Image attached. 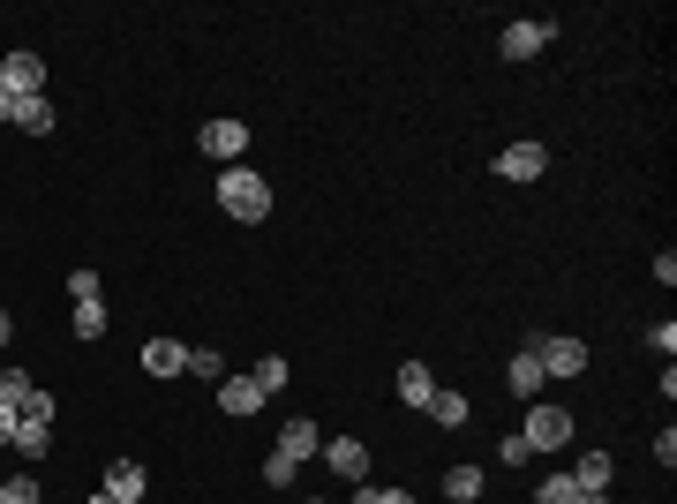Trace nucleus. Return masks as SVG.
<instances>
[{
    "instance_id": "aec40b11",
    "label": "nucleus",
    "mask_w": 677,
    "mask_h": 504,
    "mask_svg": "<svg viewBox=\"0 0 677 504\" xmlns=\"http://www.w3.org/2000/svg\"><path fill=\"white\" fill-rule=\"evenodd\" d=\"M106 324H114L106 301H76V339H106Z\"/></svg>"
},
{
    "instance_id": "423d86ee",
    "label": "nucleus",
    "mask_w": 677,
    "mask_h": 504,
    "mask_svg": "<svg viewBox=\"0 0 677 504\" xmlns=\"http://www.w3.org/2000/svg\"><path fill=\"white\" fill-rule=\"evenodd\" d=\"M0 90L8 98H45V61L39 53H8L0 61Z\"/></svg>"
},
{
    "instance_id": "f704fd0d",
    "label": "nucleus",
    "mask_w": 677,
    "mask_h": 504,
    "mask_svg": "<svg viewBox=\"0 0 677 504\" xmlns=\"http://www.w3.org/2000/svg\"><path fill=\"white\" fill-rule=\"evenodd\" d=\"M128 504H143V497H128Z\"/></svg>"
},
{
    "instance_id": "9b49d317",
    "label": "nucleus",
    "mask_w": 677,
    "mask_h": 504,
    "mask_svg": "<svg viewBox=\"0 0 677 504\" xmlns=\"http://www.w3.org/2000/svg\"><path fill=\"white\" fill-rule=\"evenodd\" d=\"M218 407H226L234 421H249L256 407H264V392H256V377H234V369H226V377H218Z\"/></svg>"
},
{
    "instance_id": "9d476101",
    "label": "nucleus",
    "mask_w": 677,
    "mask_h": 504,
    "mask_svg": "<svg viewBox=\"0 0 677 504\" xmlns=\"http://www.w3.org/2000/svg\"><path fill=\"white\" fill-rule=\"evenodd\" d=\"M497 173H505V181H542V173H550V151H542V143H512V151H497Z\"/></svg>"
},
{
    "instance_id": "2f4dec72",
    "label": "nucleus",
    "mask_w": 677,
    "mask_h": 504,
    "mask_svg": "<svg viewBox=\"0 0 677 504\" xmlns=\"http://www.w3.org/2000/svg\"><path fill=\"white\" fill-rule=\"evenodd\" d=\"M8 339H15V317H8V309H0V346H8Z\"/></svg>"
},
{
    "instance_id": "c756f323",
    "label": "nucleus",
    "mask_w": 677,
    "mask_h": 504,
    "mask_svg": "<svg viewBox=\"0 0 677 504\" xmlns=\"http://www.w3.org/2000/svg\"><path fill=\"white\" fill-rule=\"evenodd\" d=\"M23 421H53V392H31V399H23Z\"/></svg>"
},
{
    "instance_id": "f8f14e48",
    "label": "nucleus",
    "mask_w": 677,
    "mask_h": 504,
    "mask_svg": "<svg viewBox=\"0 0 677 504\" xmlns=\"http://www.w3.org/2000/svg\"><path fill=\"white\" fill-rule=\"evenodd\" d=\"M143 369H151V377H181V369H189V346H181V339H151V346H143Z\"/></svg>"
},
{
    "instance_id": "1a4fd4ad",
    "label": "nucleus",
    "mask_w": 677,
    "mask_h": 504,
    "mask_svg": "<svg viewBox=\"0 0 677 504\" xmlns=\"http://www.w3.org/2000/svg\"><path fill=\"white\" fill-rule=\"evenodd\" d=\"M324 460H332V474H346V482H369V444H362V437H324Z\"/></svg>"
},
{
    "instance_id": "7ed1b4c3",
    "label": "nucleus",
    "mask_w": 677,
    "mask_h": 504,
    "mask_svg": "<svg viewBox=\"0 0 677 504\" xmlns=\"http://www.w3.org/2000/svg\"><path fill=\"white\" fill-rule=\"evenodd\" d=\"M527 354H535V362H542V377H580V369H588V346H580V339L572 332H535L527 339Z\"/></svg>"
},
{
    "instance_id": "72a5a7b5",
    "label": "nucleus",
    "mask_w": 677,
    "mask_h": 504,
    "mask_svg": "<svg viewBox=\"0 0 677 504\" xmlns=\"http://www.w3.org/2000/svg\"><path fill=\"white\" fill-rule=\"evenodd\" d=\"M301 504H316V497H301Z\"/></svg>"
},
{
    "instance_id": "2eb2a0df",
    "label": "nucleus",
    "mask_w": 677,
    "mask_h": 504,
    "mask_svg": "<svg viewBox=\"0 0 677 504\" xmlns=\"http://www.w3.org/2000/svg\"><path fill=\"white\" fill-rule=\"evenodd\" d=\"M429 421H437V429H460L466 421V392H444V384H437V392H429V407H422Z\"/></svg>"
},
{
    "instance_id": "bb28decb",
    "label": "nucleus",
    "mask_w": 677,
    "mask_h": 504,
    "mask_svg": "<svg viewBox=\"0 0 677 504\" xmlns=\"http://www.w3.org/2000/svg\"><path fill=\"white\" fill-rule=\"evenodd\" d=\"M68 294H76V301H98V271H90V264H76V271H68Z\"/></svg>"
},
{
    "instance_id": "ddd939ff",
    "label": "nucleus",
    "mask_w": 677,
    "mask_h": 504,
    "mask_svg": "<svg viewBox=\"0 0 677 504\" xmlns=\"http://www.w3.org/2000/svg\"><path fill=\"white\" fill-rule=\"evenodd\" d=\"M143 490H151V474H143V467H136V460H114V467H106V497H143Z\"/></svg>"
},
{
    "instance_id": "cd10ccee",
    "label": "nucleus",
    "mask_w": 677,
    "mask_h": 504,
    "mask_svg": "<svg viewBox=\"0 0 677 504\" xmlns=\"http://www.w3.org/2000/svg\"><path fill=\"white\" fill-rule=\"evenodd\" d=\"M647 346H655V354L670 362V346H677V324H647Z\"/></svg>"
},
{
    "instance_id": "473e14b6",
    "label": "nucleus",
    "mask_w": 677,
    "mask_h": 504,
    "mask_svg": "<svg viewBox=\"0 0 677 504\" xmlns=\"http://www.w3.org/2000/svg\"><path fill=\"white\" fill-rule=\"evenodd\" d=\"M90 504H121V497H106V490H98V497H90Z\"/></svg>"
},
{
    "instance_id": "a878e982",
    "label": "nucleus",
    "mask_w": 677,
    "mask_h": 504,
    "mask_svg": "<svg viewBox=\"0 0 677 504\" xmlns=\"http://www.w3.org/2000/svg\"><path fill=\"white\" fill-rule=\"evenodd\" d=\"M354 490H362V497H354V504H415V497H407V490H384V482H354Z\"/></svg>"
},
{
    "instance_id": "b1692460",
    "label": "nucleus",
    "mask_w": 677,
    "mask_h": 504,
    "mask_svg": "<svg viewBox=\"0 0 677 504\" xmlns=\"http://www.w3.org/2000/svg\"><path fill=\"white\" fill-rule=\"evenodd\" d=\"M0 504H45V497H39L31 474H8V482H0Z\"/></svg>"
},
{
    "instance_id": "20e7f679",
    "label": "nucleus",
    "mask_w": 677,
    "mask_h": 504,
    "mask_svg": "<svg viewBox=\"0 0 677 504\" xmlns=\"http://www.w3.org/2000/svg\"><path fill=\"white\" fill-rule=\"evenodd\" d=\"M519 437H527V452H565V444H572V415L527 399V429H519Z\"/></svg>"
},
{
    "instance_id": "412c9836",
    "label": "nucleus",
    "mask_w": 677,
    "mask_h": 504,
    "mask_svg": "<svg viewBox=\"0 0 677 504\" xmlns=\"http://www.w3.org/2000/svg\"><path fill=\"white\" fill-rule=\"evenodd\" d=\"M535 504H580V482H572V474H542Z\"/></svg>"
},
{
    "instance_id": "0eeeda50",
    "label": "nucleus",
    "mask_w": 677,
    "mask_h": 504,
    "mask_svg": "<svg viewBox=\"0 0 677 504\" xmlns=\"http://www.w3.org/2000/svg\"><path fill=\"white\" fill-rule=\"evenodd\" d=\"M0 121L23 128V136H53V106H45V98H8V90H0Z\"/></svg>"
},
{
    "instance_id": "5701e85b",
    "label": "nucleus",
    "mask_w": 677,
    "mask_h": 504,
    "mask_svg": "<svg viewBox=\"0 0 677 504\" xmlns=\"http://www.w3.org/2000/svg\"><path fill=\"white\" fill-rule=\"evenodd\" d=\"M31 392H39V377H23V369H8V377H0V399H8L15 415H23V399H31Z\"/></svg>"
},
{
    "instance_id": "f257e3e1",
    "label": "nucleus",
    "mask_w": 677,
    "mask_h": 504,
    "mask_svg": "<svg viewBox=\"0 0 677 504\" xmlns=\"http://www.w3.org/2000/svg\"><path fill=\"white\" fill-rule=\"evenodd\" d=\"M309 452H324V429H316V421H287V429H279V444H271V460H264V482H271V490H287Z\"/></svg>"
},
{
    "instance_id": "393cba45",
    "label": "nucleus",
    "mask_w": 677,
    "mask_h": 504,
    "mask_svg": "<svg viewBox=\"0 0 677 504\" xmlns=\"http://www.w3.org/2000/svg\"><path fill=\"white\" fill-rule=\"evenodd\" d=\"M189 369H196V377H226V354H218V346H189Z\"/></svg>"
},
{
    "instance_id": "f03ea898",
    "label": "nucleus",
    "mask_w": 677,
    "mask_h": 504,
    "mask_svg": "<svg viewBox=\"0 0 677 504\" xmlns=\"http://www.w3.org/2000/svg\"><path fill=\"white\" fill-rule=\"evenodd\" d=\"M218 204H226V218L256 226V218H271V189H264V173L226 167V173H218Z\"/></svg>"
},
{
    "instance_id": "f3484780",
    "label": "nucleus",
    "mask_w": 677,
    "mask_h": 504,
    "mask_svg": "<svg viewBox=\"0 0 677 504\" xmlns=\"http://www.w3.org/2000/svg\"><path fill=\"white\" fill-rule=\"evenodd\" d=\"M610 474H617V460H610V452H588V460L572 467V482H580V490H610Z\"/></svg>"
},
{
    "instance_id": "c85d7f7f",
    "label": "nucleus",
    "mask_w": 677,
    "mask_h": 504,
    "mask_svg": "<svg viewBox=\"0 0 677 504\" xmlns=\"http://www.w3.org/2000/svg\"><path fill=\"white\" fill-rule=\"evenodd\" d=\"M497 460H505V467H527L535 452H527V437H505V444H497Z\"/></svg>"
},
{
    "instance_id": "a211bd4d",
    "label": "nucleus",
    "mask_w": 677,
    "mask_h": 504,
    "mask_svg": "<svg viewBox=\"0 0 677 504\" xmlns=\"http://www.w3.org/2000/svg\"><path fill=\"white\" fill-rule=\"evenodd\" d=\"M15 452H23V460H45V452H53V421H23V429H15Z\"/></svg>"
},
{
    "instance_id": "7c9ffc66",
    "label": "nucleus",
    "mask_w": 677,
    "mask_h": 504,
    "mask_svg": "<svg viewBox=\"0 0 677 504\" xmlns=\"http://www.w3.org/2000/svg\"><path fill=\"white\" fill-rule=\"evenodd\" d=\"M15 429H23V415H15V407L0 399V444H15Z\"/></svg>"
},
{
    "instance_id": "6ab92c4d",
    "label": "nucleus",
    "mask_w": 677,
    "mask_h": 504,
    "mask_svg": "<svg viewBox=\"0 0 677 504\" xmlns=\"http://www.w3.org/2000/svg\"><path fill=\"white\" fill-rule=\"evenodd\" d=\"M444 497L474 504V497H482V467H452V474H444Z\"/></svg>"
},
{
    "instance_id": "4be33fe9",
    "label": "nucleus",
    "mask_w": 677,
    "mask_h": 504,
    "mask_svg": "<svg viewBox=\"0 0 677 504\" xmlns=\"http://www.w3.org/2000/svg\"><path fill=\"white\" fill-rule=\"evenodd\" d=\"M249 377H256V392H264V399H271V392H279V384H287V362H279V354H264V362H256Z\"/></svg>"
},
{
    "instance_id": "39448f33",
    "label": "nucleus",
    "mask_w": 677,
    "mask_h": 504,
    "mask_svg": "<svg viewBox=\"0 0 677 504\" xmlns=\"http://www.w3.org/2000/svg\"><path fill=\"white\" fill-rule=\"evenodd\" d=\"M550 39H557V23H550V15H527V23H505L497 53H505V61H535V53H542Z\"/></svg>"
},
{
    "instance_id": "6e6552de",
    "label": "nucleus",
    "mask_w": 677,
    "mask_h": 504,
    "mask_svg": "<svg viewBox=\"0 0 677 504\" xmlns=\"http://www.w3.org/2000/svg\"><path fill=\"white\" fill-rule=\"evenodd\" d=\"M196 143L212 151L218 167H241V151H249V128H241V121H212L204 136H196Z\"/></svg>"
},
{
    "instance_id": "dca6fc26",
    "label": "nucleus",
    "mask_w": 677,
    "mask_h": 504,
    "mask_svg": "<svg viewBox=\"0 0 677 504\" xmlns=\"http://www.w3.org/2000/svg\"><path fill=\"white\" fill-rule=\"evenodd\" d=\"M429 392H437V377H429L422 362H407V369H399V399H407V407H429Z\"/></svg>"
},
{
    "instance_id": "4468645a",
    "label": "nucleus",
    "mask_w": 677,
    "mask_h": 504,
    "mask_svg": "<svg viewBox=\"0 0 677 504\" xmlns=\"http://www.w3.org/2000/svg\"><path fill=\"white\" fill-rule=\"evenodd\" d=\"M505 384L519 392V399H542V362H535V354L519 346V354H512V369H505Z\"/></svg>"
}]
</instances>
